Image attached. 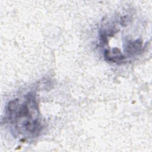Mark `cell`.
I'll use <instances>...</instances> for the list:
<instances>
[{"label": "cell", "mask_w": 152, "mask_h": 152, "mask_svg": "<svg viewBox=\"0 0 152 152\" xmlns=\"http://www.w3.org/2000/svg\"><path fill=\"white\" fill-rule=\"evenodd\" d=\"M9 122L15 130L24 138H33L39 135L43 125L36 96L28 93L21 99L11 100L7 109Z\"/></svg>", "instance_id": "cell-1"}]
</instances>
